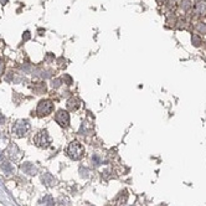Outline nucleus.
<instances>
[{
	"label": "nucleus",
	"mask_w": 206,
	"mask_h": 206,
	"mask_svg": "<svg viewBox=\"0 0 206 206\" xmlns=\"http://www.w3.org/2000/svg\"><path fill=\"white\" fill-rule=\"evenodd\" d=\"M4 122H5V118H4V116L2 113H0V124H3Z\"/></svg>",
	"instance_id": "4468645a"
},
{
	"label": "nucleus",
	"mask_w": 206,
	"mask_h": 206,
	"mask_svg": "<svg viewBox=\"0 0 206 206\" xmlns=\"http://www.w3.org/2000/svg\"><path fill=\"white\" fill-rule=\"evenodd\" d=\"M92 160H95V161H96V163H95L96 165H98V164H101V160H99V158H98L97 155H95V157H93V158H92Z\"/></svg>",
	"instance_id": "f8f14e48"
},
{
	"label": "nucleus",
	"mask_w": 206,
	"mask_h": 206,
	"mask_svg": "<svg viewBox=\"0 0 206 206\" xmlns=\"http://www.w3.org/2000/svg\"><path fill=\"white\" fill-rule=\"evenodd\" d=\"M0 2H2V4H5V3L8 2V0H0Z\"/></svg>",
	"instance_id": "f3484780"
},
{
	"label": "nucleus",
	"mask_w": 206,
	"mask_h": 206,
	"mask_svg": "<svg viewBox=\"0 0 206 206\" xmlns=\"http://www.w3.org/2000/svg\"><path fill=\"white\" fill-rule=\"evenodd\" d=\"M53 109V104L51 101H41L39 104H37L36 112H37V116L42 117V116H49Z\"/></svg>",
	"instance_id": "7ed1b4c3"
},
{
	"label": "nucleus",
	"mask_w": 206,
	"mask_h": 206,
	"mask_svg": "<svg viewBox=\"0 0 206 206\" xmlns=\"http://www.w3.org/2000/svg\"><path fill=\"white\" fill-rule=\"evenodd\" d=\"M46 206H53V200L51 197H49V201L46 202Z\"/></svg>",
	"instance_id": "ddd939ff"
},
{
	"label": "nucleus",
	"mask_w": 206,
	"mask_h": 206,
	"mask_svg": "<svg viewBox=\"0 0 206 206\" xmlns=\"http://www.w3.org/2000/svg\"><path fill=\"white\" fill-rule=\"evenodd\" d=\"M196 10H197L200 14H202V13H206V4H205V3H200V4H197V8H196Z\"/></svg>",
	"instance_id": "9d476101"
},
{
	"label": "nucleus",
	"mask_w": 206,
	"mask_h": 206,
	"mask_svg": "<svg viewBox=\"0 0 206 206\" xmlns=\"http://www.w3.org/2000/svg\"><path fill=\"white\" fill-rule=\"evenodd\" d=\"M55 121L57 122L61 127H67L68 123H70V116H68V113H67L66 110L60 109L57 113H56V116H55Z\"/></svg>",
	"instance_id": "39448f33"
},
{
	"label": "nucleus",
	"mask_w": 206,
	"mask_h": 206,
	"mask_svg": "<svg viewBox=\"0 0 206 206\" xmlns=\"http://www.w3.org/2000/svg\"><path fill=\"white\" fill-rule=\"evenodd\" d=\"M193 41L195 42V44H194L195 46H199V45H200V39H199L197 36H194V37H193Z\"/></svg>",
	"instance_id": "9b49d317"
},
{
	"label": "nucleus",
	"mask_w": 206,
	"mask_h": 206,
	"mask_svg": "<svg viewBox=\"0 0 206 206\" xmlns=\"http://www.w3.org/2000/svg\"><path fill=\"white\" fill-rule=\"evenodd\" d=\"M80 107V101L77 98H70L67 101V108L70 110H76Z\"/></svg>",
	"instance_id": "423d86ee"
},
{
	"label": "nucleus",
	"mask_w": 206,
	"mask_h": 206,
	"mask_svg": "<svg viewBox=\"0 0 206 206\" xmlns=\"http://www.w3.org/2000/svg\"><path fill=\"white\" fill-rule=\"evenodd\" d=\"M34 142L37 146L40 148H47L50 145V138H49V134L46 133V130H41L39 132L35 137H34Z\"/></svg>",
	"instance_id": "20e7f679"
},
{
	"label": "nucleus",
	"mask_w": 206,
	"mask_h": 206,
	"mask_svg": "<svg viewBox=\"0 0 206 206\" xmlns=\"http://www.w3.org/2000/svg\"><path fill=\"white\" fill-rule=\"evenodd\" d=\"M29 37H30V34H29V31H26V32H25V37H24V39H25V40H27Z\"/></svg>",
	"instance_id": "dca6fc26"
},
{
	"label": "nucleus",
	"mask_w": 206,
	"mask_h": 206,
	"mask_svg": "<svg viewBox=\"0 0 206 206\" xmlns=\"http://www.w3.org/2000/svg\"><path fill=\"white\" fill-rule=\"evenodd\" d=\"M67 154H68V157H70L71 159L78 160V159H81V158L83 157V154H85V148H83V145H82L81 143H78V142H72V143L68 145V148H67Z\"/></svg>",
	"instance_id": "f257e3e1"
},
{
	"label": "nucleus",
	"mask_w": 206,
	"mask_h": 206,
	"mask_svg": "<svg viewBox=\"0 0 206 206\" xmlns=\"http://www.w3.org/2000/svg\"><path fill=\"white\" fill-rule=\"evenodd\" d=\"M199 30H200V31L206 32V26H201V25H200V26H199Z\"/></svg>",
	"instance_id": "2eb2a0df"
},
{
	"label": "nucleus",
	"mask_w": 206,
	"mask_h": 206,
	"mask_svg": "<svg viewBox=\"0 0 206 206\" xmlns=\"http://www.w3.org/2000/svg\"><path fill=\"white\" fill-rule=\"evenodd\" d=\"M0 169H2V172H4L5 174H10L13 172V168H11L10 163H8V161H4L2 164V166H0Z\"/></svg>",
	"instance_id": "6e6552de"
},
{
	"label": "nucleus",
	"mask_w": 206,
	"mask_h": 206,
	"mask_svg": "<svg viewBox=\"0 0 206 206\" xmlns=\"http://www.w3.org/2000/svg\"><path fill=\"white\" fill-rule=\"evenodd\" d=\"M21 169H23L25 173H27V174H35V173H36V169L34 168V165L30 164V163H26V164L21 165Z\"/></svg>",
	"instance_id": "0eeeda50"
},
{
	"label": "nucleus",
	"mask_w": 206,
	"mask_h": 206,
	"mask_svg": "<svg viewBox=\"0 0 206 206\" xmlns=\"http://www.w3.org/2000/svg\"><path fill=\"white\" fill-rule=\"evenodd\" d=\"M30 130V124L27 121H17L13 125V134L16 137H24Z\"/></svg>",
	"instance_id": "f03ea898"
},
{
	"label": "nucleus",
	"mask_w": 206,
	"mask_h": 206,
	"mask_svg": "<svg viewBox=\"0 0 206 206\" xmlns=\"http://www.w3.org/2000/svg\"><path fill=\"white\" fill-rule=\"evenodd\" d=\"M127 199H128V195L125 194V195H124V197H123V193H122V194L118 196V199L116 200V202H117V205H118V206H122V205H124V204H125Z\"/></svg>",
	"instance_id": "1a4fd4ad"
}]
</instances>
